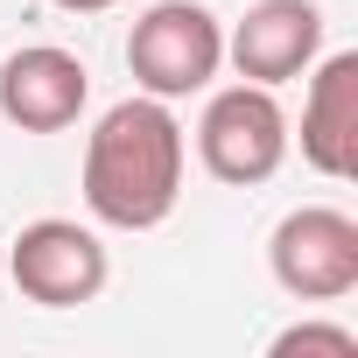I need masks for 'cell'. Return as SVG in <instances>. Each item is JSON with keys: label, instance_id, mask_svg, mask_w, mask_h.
<instances>
[{"label": "cell", "instance_id": "1", "mask_svg": "<svg viewBox=\"0 0 358 358\" xmlns=\"http://www.w3.org/2000/svg\"><path fill=\"white\" fill-rule=\"evenodd\" d=\"M183 127L169 99H120L85 141V211L113 232H155L183 204Z\"/></svg>", "mask_w": 358, "mask_h": 358}, {"label": "cell", "instance_id": "2", "mask_svg": "<svg viewBox=\"0 0 358 358\" xmlns=\"http://www.w3.org/2000/svg\"><path fill=\"white\" fill-rule=\"evenodd\" d=\"M127 71L148 99L211 92V78L225 71V22L204 0H155L127 36Z\"/></svg>", "mask_w": 358, "mask_h": 358}, {"label": "cell", "instance_id": "3", "mask_svg": "<svg viewBox=\"0 0 358 358\" xmlns=\"http://www.w3.org/2000/svg\"><path fill=\"white\" fill-rule=\"evenodd\" d=\"M197 155H204V169L218 176V183H232V190L267 183V176L288 162V113H281L274 85H246L239 78V85L211 92V106L197 120Z\"/></svg>", "mask_w": 358, "mask_h": 358}, {"label": "cell", "instance_id": "4", "mask_svg": "<svg viewBox=\"0 0 358 358\" xmlns=\"http://www.w3.org/2000/svg\"><path fill=\"white\" fill-rule=\"evenodd\" d=\"M267 267L295 302H344L358 288V218L337 204H302L274 225Z\"/></svg>", "mask_w": 358, "mask_h": 358}, {"label": "cell", "instance_id": "5", "mask_svg": "<svg viewBox=\"0 0 358 358\" xmlns=\"http://www.w3.org/2000/svg\"><path fill=\"white\" fill-rule=\"evenodd\" d=\"M8 274L22 288V302L36 309H78V302H99L106 281H113V260H106V239L78 218H36L22 225L15 253H8Z\"/></svg>", "mask_w": 358, "mask_h": 358}, {"label": "cell", "instance_id": "6", "mask_svg": "<svg viewBox=\"0 0 358 358\" xmlns=\"http://www.w3.org/2000/svg\"><path fill=\"white\" fill-rule=\"evenodd\" d=\"M323 57V8L316 0H253L225 36V64L246 85H288Z\"/></svg>", "mask_w": 358, "mask_h": 358}, {"label": "cell", "instance_id": "7", "mask_svg": "<svg viewBox=\"0 0 358 358\" xmlns=\"http://www.w3.org/2000/svg\"><path fill=\"white\" fill-rule=\"evenodd\" d=\"M85 99H92V71L57 43H29L0 64V120L22 134H71Z\"/></svg>", "mask_w": 358, "mask_h": 358}, {"label": "cell", "instance_id": "8", "mask_svg": "<svg viewBox=\"0 0 358 358\" xmlns=\"http://www.w3.org/2000/svg\"><path fill=\"white\" fill-rule=\"evenodd\" d=\"M309 99H302V162L330 183L358 176V50H337L309 64Z\"/></svg>", "mask_w": 358, "mask_h": 358}, {"label": "cell", "instance_id": "9", "mask_svg": "<svg viewBox=\"0 0 358 358\" xmlns=\"http://www.w3.org/2000/svg\"><path fill=\"white\" fill-rule=\"evenodd\" d=\"M295 351H323V358H358V330L344 323H295L274 337V358H295Z\"/></svg>", "mask_w": 358, "mask_h": 358}, {"label": "cell", "instance_id": "10", "mask_svg": "<svg viewBox=\"0 0 358 358\" xmlns=\"http://www.w3.org/2000/svg\"><path fill=\"white\" fill-rule=\"evenodd\" d=\"M50 8H64V15H106V8H120V0H50Z\"/></svg>", "mask_w": 358, "mask_h": 358}]
</instances>
